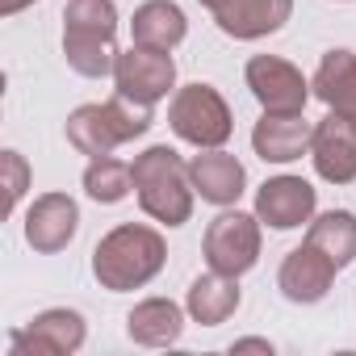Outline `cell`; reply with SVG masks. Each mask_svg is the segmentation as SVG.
I'll return each instance as SVG.
<instances>
[{"instance_id":"7402d4cb","label":"cell","mask_w":356,"mask_h":356,"mask_svg":"<svg viewBox=\"0 0 356 356\" xmlns=\"http://www.w3.org/2000/svg\"><path fill=\"white\" fill-rule=\"evenodd\" d=\"M84 189L92 202L113 206L134 189V172H130V163H122L113 155H92V163L84 168Z\"/></svg>"},{"instance_id":"cb8c5ba5","label":"cell","mask_w":356,"mask_h":356,"mask_svg":"<svg viewBox=\"0 0 356 356\" xmlns=\"http://www.w3.org/2000/svg\"><path fill=\"white\" fill-rule=\"evenodd\" d=\"M26 5H34V0H0V13H22Z\"/></svg>"},{"instance_id":"3957f363","label":"cell","mask_w":356,"mask_h":356,"mask_svg":"<svg viewBox=\"0 0 356 356\" xmlns=\"http://www.w3.org/2000/svg\"><path fill=\"white\" fill-rule=\"evenodd\" d=\"M163 268V239L151 227H118L97 243L92 273L105 289H134L147 285Z\"/></svg>"},{"instance_id":"5b68a950","label":"cell","mask_w":356,"mask_h":356,"mask_svg":"<svg viewBox=\"0 0 356 356\" xmlns=\"http://www.w3.org/2000/svg\"><path fill=\"white\" fill-rule=\"evenodd\" d=\"M168 122L193 147H222L231 138V109L218 97V88H210V84H189L176 92Z\"/></svg>"},{"instance_id":"4fadbf2b","label":"cell","mask_w":356,"mask_h":356,"mask_svg":"<svg viewBox=\"0 0 356 356\" xmlns=\"http://www.w3.org/2000/svg\"><path fill=\"white\" fill-rule=\"evenodd\" d=\"M310 134L314 130L302 122V113H264V122L252 130V147L268 163H289L310 151Z\"/></svg>"},{"instance_id":"ba28073f","label":"cell","mask_w":356,"mask_h":356,"mask_svg":"<svg viewBox=\"0 0 356 356\" xmlns=\"http://www.w3.org/2000/svg\"><path fill=\"white\" fill-rule=\"evenodd\" d=\"M248 88L256 92L264 113H302L310 97V84L302 80V72L277 55H256L248 63Z\"/></svg>"},{"instance_id":"8fae6325","label":"cell","mask_w":356,"mask_h":356,"mask_svg":"<svg viewBox=\"0 0 356 356\" xmlns=\"http://www.w3.org/2000/svg\"><path fill=\"white\" fill-rule=\"evenodd\" d=\"M76 227H80L76 202L67 193H47V197L34 202V210L26 218V239H30L34 252H59V248L72 243Z\"/></svg>"},{"instance_id":"5bb4252c","label":"cell","mask_w":356,"mask_h":356,"mask_svg":"<svg viewBox=\"0 0 356 356\" xmlns=\"http://www.w3.org/2000/svg\"><path fill=\"white\" fill-rule=\"evenodd\" d=\"M289 13H293V0H227L214 17L231 38H264V34H277L289 22Z\"/></svg>"},{"instance_id":"9a60e30c","label":"cell","mask_w":356,"mask_h":356,"mask_svg":"<svg viewBox=\"0 0 356 356\" xmlns=\"http://www.w3.org/2000/svg\"><path fill=\"white\" fill-rule=\"evenodd\" d=\"M331 277H335V264H331L318 248L302 243V248L289 252L285 264H281V293H285L289 302H318V298L327 293Z\"/></svg>"},{"instance_id":"603a6c76","label":"cell","mask_w":356,"mask_h":356,"mask_svg":"<svg viewBox=\"0 0 356 356\" xmlns=\"http://www.w3.org/2000/svg\"><path fill=\"white\" fill-rule=\"evenodd\" d=\"M5 193H9V210L22 202V193H26V181H30V168H26V159L17 155V151H5Z\"/></svg>"},{"instance_id":"2e32d148","label":"cell","mask_w":356,"mask_h":356,"mask_svg":"<svg viewBox=\"0 0 356 356\" xmlns=\"http://www.w3.org/2000/svg\"><path fill=\"white\" fill-rule=\"evenodd\" d=\"M314 97L327 101L335 113L356 122V55L352 51H327L314 72Z\"/></svg>"},{"instance_id":"8992f818","label":"cell","mask_w":356,"mask_h":356,"mask_svg":"<svg viewBox=\"0 0 356 356\" xmlns=\"http://www.w3.org/2000/svg\"><path fill=\"white\" fill-rule=\"evenodd\" d=\"M260 256V227L252 214H218L206 231V260L214 273H227V277H239L256 264Z\"/></svg>"},{"instance_id":"6da1fadb","label":"cell","mask_w":356,"mask_h":356,"mask_svg":"<svg viewBox=\"0 0 356 356\" xmlns=\"http://www.w3.org/2000/svg\"><path fill=\"white\" fill-rule=\"evenodd\" d=\"M134 193H138V206L163 222V227H181L189 222L193 214V181H189V163L176 155L172 147H151L143 151L134 163Z\"/></svg>"},{"instance_id":"277c9868","label":"cell","mask_w":356,"mask_h":356,"mask_svg":"<svg viewBox=\"0 0 356 356\" xmlns=\"http://www.w3.org/2000/svg\"><path fill=\"white\" fill-rule=\"evenodd\" d=\"M147 126H151V105L118 92L105 105H80L67 118V143L84 155H113V147L147 134Z\"/></svg>"},{"instance_id":"9c48e42d","label":"cell","mask_w":356,"mask_h":356,"mask_svg":"<svg viewBox=\"0 0 356 356\" xmlns=\"http://www.w3.org/2000/svg\"><path fill=\"white\" fill-rule=\"evenodd\" d=\"M310 159H314V172L331 185L356 181V122L331 109L310 134Z\"/></svg>"},{"instance_id":"44dd1931","label":"cell","mask_w":356,"mask_h":356,"mask_svg":"<svg viewBox=\"0 0 356 356\" xmlns=\"http://www.w3.org/2000/svg\"><path fill=\"white\" fill-rule=\"evenodd\" d=\"M306 243L318 248L335 268H343V264H352V256H356V218H352L348 210H331V214H323V218L310 222Z\"/></svg>"},{"instance_id":"ac0fdd59","label":"cell","mask_w":356,"mask_h":356,"mask_svg":"<svg viewBox=\"0 0 356 356\" xmlns=\"http://www.w3.org/2000/svg\"><path fill=\"white\" fill-rule=\"evenodd\" d=\"M134 47H151V51H172L185 38V13L172 0H147L130 22Z\"/></svg>"},{"instance_id":"30bf717a","label":"cell","mask_w":356,"mask_h":356,"mask_svg":"<svg viewBox=\"0 0 356 356\" xmlns=\"http://www.w3.org/2000/svg\"><path fill=\"white\" fill-rule=\"evenodd\" d=\"M310 214H314V189L302 176H277V181L260 185V193H256V218L277 231L302 227V222H310Z\"/></svg>"},{"instance_id":"ffe728a7","label":"cell","mask_w":356,"mask_h":356,"mask_svg":"<svg viewBox=\"0 0 356 356\" xmlns=\"http://www.w3.org/2000/svg\"><path fill=\"white\" fill-rule=\"evenodd\" d=\"M181 306H172L163 298H147L143 306L130 310V339L147 343V348H163L181 339Z\"/></svg>"},{"instance_id":"7c38bea8","label":"cell","mask_w":356,"mask_h":356,"mask_svg":"<svg viewBox=\"0 0 356 356\" xmlns=\"http://www.w3.org/2000/svg\"><path fill=\"white\" fill-rule=\"evenodd\" d=\"M189 181H193V189L202 193V202L231 206V202H239L248 176H243V163H239L235 155L206 147V155H197V159L189 163Z\"/></svg>"},{"instance_id":"7a4b0ae2","label":"cell","mask_w":356,"mask_h":356,"mask_svg":"<svg viewBox=\"0 0 356 356\" xmlns=\"http://www.w3.org/2000/svg\"><path fill=\"white\" fill-rule=\"evenodd\" d=\"M118 9L113 0H67L63 9V55L67 63L97 80V76H113L118 63Z\"/></svg>"},{"instance_id":"e0dca14e","label":"cell","mask_w":356,"mask_h":356,"mask_svg":"<svg viewBox=\"0 0 356 356\" xmlns=\"http://www.w3.org/2000/svg\"><path fill=\"white\" fill-rule=\"evenodd\" d=\"M84 343V318L76 310H47L34 318L30 331L13 335V348H42V352H76Z\"/></svg>"},{"instance_id":"52a82bcc","label":"cell","mask_w":356,"mask_h":356,"mask_svg":"<svg viewBox=\"0 0 356 356\" xmlns=\"http://www.w3.org/2000/svg\"><path fill=\"white\" fill-rule=\"evenodd\" d=\"M113 80L118 92L143 105H155L159 97H168V88L176 84V63L168 51H151V47H134L126 55H118L113 63Z\"/></svg>"},{"instance_id":"d6986e66","label":"cell","mask_w":356,"mask_h":356,"mask_svg":"<svg viewBox=\"0 0 356 356\" xmlns=\"http://www.w3.org/2000/svg\"><path fill=\"white\" fill-rule=\"evenodd\" d=\"M235 306H239V285L227 273H214L210 268V277H197L193 289H189V314L197 323H206V327L227 323L235 314Z\"/></svg>"}]
</instances>
